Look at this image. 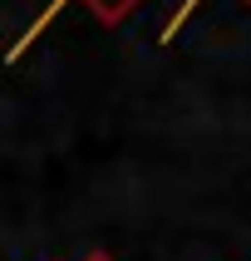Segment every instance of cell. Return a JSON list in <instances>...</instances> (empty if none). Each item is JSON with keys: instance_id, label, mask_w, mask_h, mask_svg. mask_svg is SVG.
<instances>
[{"instance_id": "obj_1", "label": "cell", "mask_w": 251, "mask_h": 261, "mask_svg": "<svg viewBox=\"0 0 251 261\" xmlns=\"http://www.w3.org/2000/svg\"><path fill=\"white\" fill-rule=\"evenodd\" d=\"M59 5H64V0H54V5L44 10V20H49V15H54ZM84 5H89V10H94V15H99L103 25H118V20H123V15H128L133 5H138V0H84ZM44 20H40V25H44ZM40 25H35V30H40Z\"/></svg>"}, {"instance_id": "obj_2", "label": "cell", "mask_w": 251, "mask_h": 261, "mask_svg": "<svg viewBox=\"0 0 251 261\" xmlns=\"http://www.w3.org/2000/svg\"><path fill=\"white\" fill-rule=\"evenodd\" d=\"M84 261H114V256H103V251H94V256H84Z\"/></svg>"}]
</instances>
